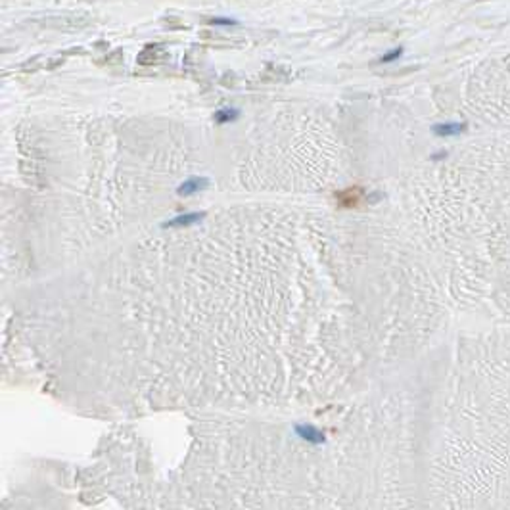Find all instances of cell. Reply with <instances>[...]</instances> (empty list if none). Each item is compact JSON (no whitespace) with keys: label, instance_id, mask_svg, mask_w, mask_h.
I'll return each instance as SVG.
<instances>
[{"label":"cell","instance_id":"cell-1","mask_svg":"<svg viewBox=\"0 0 510 510\" xmlns=\"http://www.w3.org/2000/svg\"><path fill=\"white\" fill-rule=\"evenodd\" d=\"M462 196L474 295L510 315V169H470Z\"/></svg>","mask_w":510,"mask_h":510},{"label":"cell","instance_id":"cell-2","mask_svg":"<svg viewBox=\"0 0 510 510\" xmlns=\"http://www.w3.org/2000/svg\"><path fill=\"white\" fill-rule=\"evenodd\" d=\"M401 54H403L401 48H395V50H391V52L386 54V56H382V60H380V62H384V64H388V62H393V60H397Z\"/></svg>","mask_w":510,"mask_h":510},{"label":"cell","instance_id":"cell-3","mask_svg":"<svg viewBox=\"0 0 510 510\" xmlns=\"http://www.w3.org/2000/svg\"><path fill=\"white\" fill-rule=\"evenodd\" d=\"M213 25H236V19H228V17H223V19H211Z\"/></svg>","mask_w":510,"mask_h":510}]
</instances>
